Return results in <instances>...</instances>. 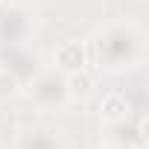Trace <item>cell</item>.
<instances>
[{
  "label": "cell",
  "instance_id": "6da1fadb",
  "mask_svg": "<svg viewBox=\"0 0 149 149\" xmlns=\"http://www.w3.org/2000/svg\"><path fill=\"white\" fill-rule=\"evenodd\" d=\"M56 67L61 73H76V70H85L88 64V50L82 41H61L56 47V56H53Z\"/></svg>",
  "mask_w": 149,
  "mask_h": 149
},
{
  "label": "cell",
  "instance_id": "7a4b0ae2",
  "mask_svg": "<svg viewBox=\"0 0 149 149\" xmlns=\"http://www.w3.org/2000/svg\"><path fill=\"white\" fill-rule=\"evenodd\" d=\"M129 111H132V102H129V97L120 94V91H108V94L100 100V117H102L105 123H123V120L129 117Z\"/></svg>",
  "mask_w": 149,
  "mask_h": 149
},
{
  "label": "cell",
  "instance_id": "3957f363",
  "mask_svg": "<svg viewBox=\"0 0 149 149\" xmlns=\"http://www.w3.org/2000/svg\"><path fill=\"white\" fill-rule=\"evenodd\" d=\"M64 94L73 100H88L94 94V76L88 70H76V73H67L64 79Z\"/></svg>",
  "mask_w": 149,
  "mask_h": 149
},
{
  "label": "cell",
  "instance_id": "277c9868",
  "mask_svg": "<svg viewBox=\"0 0 149 149\" xmlns=\"http://www.w3.org/2000/svg\"><path fill=\"white\" fill-rule=\"evenodd\" d=\"M18 94H21V79L12 70L0 67V100H15Z\"/></svg>",
  "mask_w": 149,
  "mask_h": 149
}]
</instances>
